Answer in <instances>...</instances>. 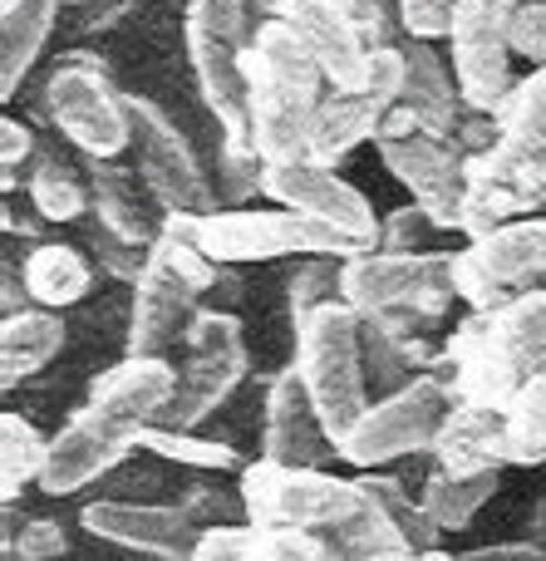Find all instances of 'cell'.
Segmentation results:
<instances>
[{"label":"cell","instance_id":"1","mask_svg":"<svg viewBox=\"0 0 546 561\" xmlns=\"http://www.w3.org/2000/svg\"><path fill=\"white\" fill-rule=\"evenodd\" d=\"M325 69L281 15H266L246 45L252 89V148L266 163L311 158V124L325 99Z\"/></svg>","mask_w":546,"mask_h":561},{"label":"cell","instance_id":"2","mask_svg":"<svg viewBox=\"0 0 546 561\" xmlns=\"http://www.w3.org/2000/svg\"><path fill=\"white\" fill-rule=\"evenodd\" d=\"M295 369L311 389L330 438L340 444L370 409V375L360 350V310L350 300H325L295 325Z\"/></svg>","mask_w":546,"mask_h":561},{"label":"cell","instance_id":"3","mask_svg":"<svg viewBox=\"0 0 546 561\" xmlns=\"http://www.w3.org/2000/svg\"><path fill=\"white\" fill-rule=\"evenodd\" d=\"M193 242L212 262L246 266V262H281V256H360L350 237L291 213V207H217L193 217Z\"/></svg>","mask_w":546,"mask_h":561},{"label":"cell","instance_id":"4","mask_svg":"<svg viewBox=\"0 0 546 561\" xmlns=\"http://www.w3.org/2000/svg\"><path fill=\"white\" fill-rule=\"evenodd\" d=\"M236 493L252 527H301V533H335L370 497L360 478H335L325 468H286L271 458L246 463Z\"/></svg>","mask_w":546,"mask_h":561},{"label":"cell","instance_id":"5","mask_svg":"<svg viewBox=\"0 0 546 561\" xmlns=\"http://www.w3.org/2000/svg\"><path fill=\"white\" fill-rule=\"evenodd\" d=\"M453 404H458V394H453L449 379L419 375L414 385L374 399V404L350 424V434L335 444V454L355 468L399 463V458L419 454V448H433V438H439L443 424H449Z\"/></svg>","mask_w":546,"mask_h":561},{"label":"cell","instance_id":"6","mask_svg":"<svg viewBox=\"0 0 546 561\" xmlns=\"http://www.w3.org/2000/svg\"><path fill=\"white\" fill-rule=\"evenodd\" d=\"M183 345L187 365L177 369V389L158 419L163 428H202L246 379V335L232 310H197Z\"/></svg>","mask_w":546,"mask_h":561},{"label":"cell","instance_id":"7","mask_svg":"<svg viewBox=\"0 0 546 561\" xmlns=\"http://www.w3.org/2000/svg\"><path fill=\"white\" fill-rule=\"evenodd\" d=\"M128 104V128H133V153H138V178L153 193V203L163 213H187L207 217L222 207L217 183L207 178V168L197 163L193 144L183 138V128L143 94H124Z\"/></svg>","mask_w":546,"mask_h":561},{"label":"cell","instance_id":"8","mask_svg":"<svg viewBox=\"0 0 546 561\" xmlns=\"http://www.w3.org/2000/svg\"><path fill=\"white\" fill-rule=\"evenodd\" d=\"M45 108H49V124L84 158H118L124 148H133L128 104L108 84L98 59H84V55L59 59L45 79Z\"/></svg>","mask_w":546,"mask_h":561},{"label":"cell","instance_id":"9","mask_svg":"<svg viewBox=\"0 0 546 561\" xmlns=\"http://www.w3.org/2000/svg\"><path fill=\"white\" fill-rule=\"evenodd\" d=\"M527 0H458L449 30L463 104L498 114L512 94V20Z\"/></svg>","mask_w":546,"mask_h":561},{"label":"cell","instance_id":"10","mask_svg":"<svg viewBox=\"0 0 546 561\" xmlns=\"http://www.w3.org/2000/svg\"><path fill=\"white\" fill-rule=\"evenodd\" d=\"M453 252H360L345 262L340 296L355 310H414L433 320L453 300Z\"/></svg>","mask_w":546,"mask_h":561},{"label":"cell","instance_id":"11","mask_svg":"<svg viewBox=\"0 0 546 561\" xmlns=\"http://www.w3.org/2000/svg\"><path fill=\"white\" fill-rule=\"evenodd\" d=\"M266 197L276 207L311 217V222L330 227V232L350 237L355 247L374 252L380 247V217H374L370 197L355 183H345L330 163L321 158H295V163H266Z\"/></svg>","mask_w":546,"mask_h":561},{"label":"cell","instance_id":"12","mask_svg":"<svg viewBox=\"0 0 546 561\" xmlns=\"http://www.w3.org/2000/svg\"><path fill=\"white\" fill-rule=\"evenodd\" d=\"M374 148H380L384 168L414 193V203H419L443 232H458L468 168H463V153L453 148V138L404 134V138H374Z\"/></svg>","mask_w":546,"mask_h":561},{"label":"cell","instance_id":"13","mask_svg":"<svg viewBox=\"0 0 546 561\" xmlns=\"http://www.w3.org/2000/svg\"><path fill=\"white\" fill-rule=\"evenodd\" d=\"M89 537L108 547H124L138 557H158V561H187L202 537V527L183 513V507H163V503H124V497H98L79 513Z\"/></svg>","mask_w":546,"mask_h":561},{"label":"cell","instance_id":"14","mask_svg":"<svg viewBox=\"0 0 546 561\" xmlns=\"http://www.w3.org/2000/svg\"><path fill=\"white\" fill-rule=\"evenodd\" d=\"M133 434L108 419H98L94 409H79L69 414V424L49 438V454H45V468H39V493L49 497H74L84 493L89 483L108 478L128 454H133Z\"/></svg>","mask_w":546,"mask_h":561},{"label":"cell","instance_id":"15","mask_svg":"<svg viewBox=\"0 0 546 561\" xmlns=\"http://www.w3.org/2000/svg\"><path fill=\"white\" fill-rule=\"evenodd\" d=\"M335 454V438L325 428L321 409H315L311 389H305L301 369H281L266 385V409H262V458L286 468H321Z\"/></svg>","mask_w":546,"mask_h":561},{"label":"cell","instance_id":"16","mask_svg":"<svg viewBox=\"0 0 546 561\" xmlns=\"http://www.w3.org/2000/svg\"><path fill=\"white\" fill-rule=\"evenodd\" d=\"M183 45H187V65L193 79L202 89L207 114L217 118L222 138H242L252 144V89H246V45L202 30L187 20L183 25Z\"/></svg>","mask_w":546,"mask_h":561},{"label":"cell","instance_id":"17","mask_svg":"<svg viewBox=\"0 0 546 561\" xmlns=\"http://www.w3.org/2000/svg\"><path fill=\"white\" fill-rule=\"evenodd\" d=\"M173 389H177V369L167 365L163 355H124L118 365H108L104 375L89 379L84 409H94L98 419L138 434V428L163 419Z\"/></svg>","mask_w":546,"mask_h":561},{"label":"cell","instance_id":"18","mask_svg":"<svg viewBox=\"0 0 546 561\" xmlns=\"http://www.w3.org/2000/svg\"><path fill=\"white\" fill-rule=\"evenodd\" d=\"M271 15H281L315 65L325 69L330 89H360L370 69V39L355 30V20L340 10V0H271Z\"/></svg>","mask_w":546,"mask_h":561},{"label":"cell","instance_id":"19","mask_svg":"<svg viewBox=\"0 0 546 561\" xmlns=\"http://www.w3.org/2000/svg\"><path fill=\"white\" fill-rule=\"evenodd\" d=\"M197 296L202 290L187 286L173 266H163L148 252V272L133 286V310H128V355H167L177 340H187V325L197 316Z\"/></svg>","mask_w":546,"mask_h":561},{"label":"cell","instance_id":"20","mask_svg":"<svg viewBox=\"0 0 546 561\" xmlns=\"http://www.w3.org/2000/svg\"><path fill=\"white\" fill-rule=\"evenodd\" d=\"M449 365H453V394L468 399V404L502 409L522 385L518 365H512V355L498 340L492 316H478V310L449 335Z\"/></svg>","mask_w":546,"mask_h":561},{"label":"cell","instance_id":"21","mask_svg":"<svg viewBox=\"0 0 546 561\" xmlns=\"http://www.w3.org/2000/svg\"><path fill=\"white\" fill-rule=\"evenodd\" d=\"M409 59V75H404V99L399 104L419 118L423 134L433 138H453L458 134V104H463V89H458V75H453V59H443L433 49V39H414L404 49Z\"/></svg>","mask_w":546,"mask_h":561},{"label":"cell","instance_id":"22","mask_svg":"<svg viewBox=\"0 0 546 561\" xmlns=\"http://www.w3.org/2000/svg\"><path fill=\"white\" fill-rule=\"evenodd\" d=\"M414 320H394L390 310H360V350L374 394H394V389L414 385L423 375V365L433 359L429 345L419 335H409Z\"/></svg>","mask_w":546,"mask_h":561},{"label":"cell","instance_id":"23","mask_svg":"<svg viewBox=\"0 0 546 561\" xmlns=\"http://www.w3.org/2000/svg\"><path fill=\"white\" fill-rule=\"evenodd\" d=\"M384 118H390V104L370 94V89H330L315 108V124H311V158L321 163H340L350 158L360 144L380 138Z\"/></svg>","mask_w":546,"mask_h":561},{"label":"cell","instance_id":"24","mask_svg":"<svg viewBox=\"0 0 546 561\" xmlns=\"http://www.w3.org/2000/svg\"><path fill=\"white\" fill-rule=\"evenodd\" d=\"M439 468L449 473H478V468H502L508 463V444H502V409L498 404H468L458 399L443 424V434L433 438Z\"/></svg>","mask_w":546,"mask_h":561},{"label":"cell","instance_id":"25","mask_svg":"<svg viewBox=\"0 0 546 561\" xmlns=\"http://www.w3.org/2000/svg\"><path fill=\"white\" fill-rule=\"evenodd\" d=\"M65 0H0V99L20 94Z\"/></svg>","mask_w":546,"mask_h":561},{"label":"cell","instance_id":"26","mask_svg":"<svg viewBox=\"0 0 546 561\" xmlns=\"http://www.w3.org/2000/svg\"><path fill=\"white\" fill-rule=\"evenodd\" d=\"M65 350V320L59 310H15L0 320V385L15 389L20 379L39 375Z\"/></svg>","mask_w":546,"mask_h":561},{"label":"cell","instance_id":"27","mask_svg":"<svg viewBox=\"0 0 546 561\" xmlns=\"http://www.w3.org/2000/svg\"><path fill=\"white\" fill-rule=\"evenodd\" d=\"M20 280H25V296L35 300V306L65 310V306H74V300L89 296V286H94V266H89V256L79 252V247L39 242L35 252L25 256Z\"/></svg>","mask_w":546,"mask_h":561},{"label":"cell","instance_id":"28","mask_svg":"<svg viewBox=\"0 0 546 561\" xmlns=\"http://www.w3.org/2000/svg\"><path fill=\"white\" fill-rule=\"evenodd\" d=\"M89 213L108 227V232L128 237L138 247L158 242V227L148 222L143 203H138V183L114 168V158H89Z\"/></svg>","mask_w":546,"mask_h":561},{"label":"cell","instance_id":"29","mask_svg":"<svg viewBox=\"0 0 546 561\" xmlns=\"http://www.w3.org/2000/svg\"><path fill=\"white\" fill-rule=\"evenodd\" d=\"M478 256L502 286H527V280H546V217H518V222L488 232Z\"/></svg>","mask_w":546,"mask_h":561},{"label":"cell","instance_id":"30","mask_svg":"<svg viewBox=\"0 0 546 561\" xmlns=\"http://www.w3.org/2000/svg\"><path fill=\"white\" fill-rule=\"evenodd\" d=\"M498 488H502V468H478V473H449V468H439V473L423 478L419 497L443 533H463L483 513V503H492Z\"/></svg>","mask_w":546,"mask_h":561},{"label":"cell","instance_id":"31","mask_svg":"<svg viewBox=\"0 0 546 561\" xmlns=\"http://www.w3.org/2000/svg\"><path fill=\"white\" fill-rule=\"evenodd\" d=\"M492 325L522 379L546 375V286L518 290L502 310H492Z\"/></svg>","mask_w":546,"mask_h":561},{"label":"cell","instance_id":"32","mask_svg":"<svg viewBox=\"0 0 546 561\" xmlns=\"http://www.w3.org/2000/svg\"><path fill=\"white\" fill-rule=\"evenodd\" d=\"M502 444H508V463H546V375L522 379L518 394L502 404Z\"/></svg>","mask_w":546,"mask_h":561},{"label":"cell","instance_id":"33","mask_svg":"<svg viewBox=\"0 0 546 561\" xmlns=\"http://www.w3.org/2000/svg\"><path fill=\"white\" fill-rule=\"evenodd\" d=\"M138 448L148 454L167 458V463H183V468H197V473H242V454L222 438H207L197 428H163V424H148L133 434Z\"/></svg>","mask_w":546,"mask_h":561},{"label":"cell","instance_id":"34","mask_svg":"<svg viewBox=\"0 0 546 561\" xmlns=\"http://www.w3.org/2000/svg\"><path fill=\"white\" fill-rule=\"evenodd\" d=\"M360 488L374 497V503L384 507V513L394 517V527L404 533V542L414 547V552H433L443 537V527L429 517V507H423V497H414L409 488L399 483V478L380 473V468H360Z\"/></svg>","mask_w":546,"mask_h":561},{"label":"cell","instance_id":"35","mask_svg":"<svg viewBox=\"0 0 546 561\" xmlns=\"http://www.w3.org/2000/svg\"><path fill=\"white\" fill-rule=\"evenodd\" d=\"M45 454H49V438L30 419L0 414V497H5V507L15 503L25 483H39Z\"/></svg>","mask_w":546,"mask_h":561},{"label":"cell","instance_id":"36","mask_svg":"<svg viewBox=\"0 0 546 561\" xmlns=\"http://www.w3.org/2000/svg\"><path fill=\"white\" fill-rule=\"evenodd\" d=\"M30 207L39 213V222H84L89 193L59 158H39L30 173Z\"/></svg>","mask_w":546,"mask_h":561},{"label":"cell","instance_id":"37","mask_svg":"<svg viewBox=\"0 0 546 561\" xmlns=\"http://www.w3.org/2000/svg\"><path fill=\"white\" fill-rule=\"evenodd\" d=\"M340 276H345V256H305L295 262L291 280H286V300H291V325H301L315 306L325 300H345L340 296Z\"/></svg>","mask_w":546,"mask_h":561},{"label":"cell","instance_id":"38","mask_svg":"<svg viewBox=\"0 0 546 561\" xmlns=\"http://www.w3.org/2000/svg\"><path fill=\"white\" fill-rule=\"evenodd\" d=\"M256 193H266V158L242 138H222V153H217V197H222V207H242Z\"/></svg>","mask_w":546,"mask_h":561},{"label":"cell","instance_id":"39","mask_svg":"<svg viewBox=\"0 0 546 561\" xmlns=\"http://www.w3.org/2000/svg\"><path fill=\"white\" fill-rule=\"evenodd\" d=\"M449 280H453V296L458 300H468L478 316H492V310H502L508 306L518 290L512 286H502L498 276L488 272V262L478 256V247H463V252H453V272H449Z\"/></svg>","mask_w":546,"mask_h":561},{"label":"cell","instance_id":"40","mask_svg":"<svg viewBox=\"0 0 546 561\" xmlns=\"http://www.w3.org/2000/svg\"><path fill=\"white\" fill-rule=\"evenodd\" d=\"M84 247L94 252V262L104 266L108 276L128 280V286H138V276L148 272V252H153V247H138V242H128V237L108 232V227L98 222L94 213L84 217Z\"/></svg>","mask_w":546,"mask_h":561},{"label":"cell","instance_id":"41","mask_svg":"<svg viewBox=\"0 0 546 561\" xmlns=\"http://www.w3.org/2000/svg\"><path fill=\"white\" fill-rule=\"evenodd\" d=\"M0 552H5V561H59L69 552V537L49 517H20V527H15V517H5Z\"/></svg>","mask_w":546,"mask_h":561},{"label":"cell","instance_id":"42","mask_svg":"<svg viewBox=\"0 0 546 561\" xmlns=\"http://www.w3.org/2000/svg\"><path fill=\"white\" fill-rule=\"evenodd\" d=\"M433 232H443L419 203L394 207L390 217H380V252H429Z\"/></svg>","mask_w":546,"mask_h":561},{"label":"cell","instance_id":"43","mask_svg":"<svg viewBox=\"0 0 546 561\" xmlns=\"http://www.w3.org/2000/svg\"><path fill=\"white\" fill-rule=\"evenodd\" d=\"M246 561H321V542L301 527H256Z\"/></svg>","mask_w":546,"mask_h":561},{"label":"cell","instance_id":"44","mask_svg":"<svg viewBox=\"0 0 546 561\" xmlns=\"http://www.w3.org/2000/svg\"><path fill=\"white\" fill-rule=\"evenodd\" d=\"M252 537H256L252 523L202 527V537H197V547H193V557L187 561H246L252 557Z\"/></svg>","mask_w":546,"mask_h":561},{"label":"cell","instance_id":"45","mask_svg":"<svg viewBox=\"0 0 546 561\" xmlns=\"http://www.w3.org/2000/svg\"><path fill=\"white\" fill-rule=\"evenodd\" d=\"M458 0H399V25L414 39H443L453 30Z\"/></svg>","mask_w":546,"mask_h":561},{"label":"cell","instance_id":"46","mask_svg":"<svg viewBox=\"0 0 546 561\" xmlns=\"http://www.w3.org/2000/svg\"><path fill=\"white\" fill-rule=\"evenodd\" d=\"M512 55L546 65V0H527L512 20Z\"/></svg>","mask_w":546,"mask_h":561},{"label":"cell","instance_id":"47","mask_svg":"<svg viewBox=\"0 0 546 561\" xmlns=\"http://www.w3.org/2000/svg\"><path fill=\"white\" fill-rule=\"evenodd\" d=\"M30 153H35L30 128L20 118H0V183H5V193H15V173Z\"/></svg>","mask_w":546,"mask_h":561},{"label":"cell","instance_id":"48","mask_svg":"<svg viewBox=\"0 0 546 561\" xmlns=\"http://www.w3.org/2000/svg\"><path fill=\"white\" fill-rule=\"evenodd\" d=\"M458 561H546V542H492V547H473L458 552Z\"/></svg>","mask_w":546,"mask_h":561},{"label":"cell","instance_id":"49","mask_svg":"<svg viewBox=\"0 0 546 561\" xmlns=\"http://www.w3.org/2000/svg\"><path fill=\"white\" fill-rule=\"evenodd\" d=\"M364 561H419V552L414 547H384V552H374V557H364Z\"/></svg>","mask_w":546,"mask_h":561},{"label":"cell","instance_id":"50","mask_svg":"<svg viewBox=\"0 0 546 561\" xmlns=\"http://www.w3.org/2000/svg\"><path fill=\"white\" fill-rule=\"evenodd\" d=\"M532 537H537V542H546V493L537 497V507H532Z\"/></svg>","mask_w":546,"mask_h":561}]
</instances>
